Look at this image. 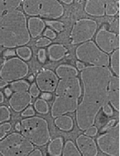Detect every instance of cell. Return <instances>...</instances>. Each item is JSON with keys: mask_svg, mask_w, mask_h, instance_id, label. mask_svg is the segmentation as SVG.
Wrapping results in <instances>:
<instances>
[{"mask_svg": "<svg viewBox=\"0 0 120 156\" xmlns=\"http://www.w3.org/2000/svg\"><path fill=\"white\" fill-rule=\"evenodd\" d=\"M83 98L76 109L79 129L85 131L93 126L100 109L108 104V87L113 73L108 66H85L81 71Z\"/></svg>", "mask_w": 120, "mask_h": 156, "instance_id": "1", "label": "cell"}, {"mask_svg": "<svg viewBox=\"0 0 120 156\" xmlns=\"http://www.w3.org/2000/svg\"><path fill=\"white\" fill-rule=\"evenodd\" d=\"M30 40L23 12L18 9L7 12L0 21V46L12 49L26 45Z\"/></svg>", "mask_w": 120, "mask_h": 156, "instance_id": "2", "label": "cell"}, {"mask_svg": "<svg viewBox=\"0 0 120 156\" xmlns=\"http://www.w3.org/2000/svg\"><path fill=\"white\" fill-rule=\"evenodd\" d=\"M20 131L25 138L36 146L41 147L51 140L47 121L42 117H27L20 122Z\"/></svg>", "mask_w": 120, "mask_h": 156, "instance_id": "3", "label": "cell"}, {"mask_svg": "<svg viewBox=\"0 0 120 156\" xmlns=\"http://www.w3.org/2000/svg\"><path fill=\"white\" fill-rule=\"evenodd\" d=\"M33 150L34 144L21 133H11L0 140L2 156H27Z\"/></svg>", "mask_w": 120, "mask_h": 156, "instance_id": "4", "label": "cell"}, {"mask_svg": "<svg viewBox=\"0 0 120 156\" xmlns=\"http://www.w3.org/2000/svg\"><path fill=\"white\" fill-rule=\"evenodd\" d=\"M75 55L79 60L94 66H108L109 57L100 50L95 42L88 41L81 43L75 50Z\"/></svg>", "mask_w": 120, "mask_h": 156, "instance_id": "5", "label": "cell"}, {"mask_svg": "<svg viewBox=\"0 0 120 156\" xmlns=\"http://www.w3.org/2000/svg\"><path fill=\"white\" fill-rule=\"evenodd\" d=\"M29 66L23 60L12 57L3 63L0 69V77L6 81H15L27 76Z\"/></svg>", "mask_w": 120, "mask_h": 156, "instance_id": "6", "label": "cell"}, {"mask_svg": "<svg viewBox=\"0 0 120 156\" xmlns=\"http://www.w3.org/2000/svg\"><path fill=\"white\" fill-rule=\"evenodd\" d=\"M97 23L90 18H81L75 22L70 34V43L81 44L90 41L97 30Z\"/></svg>", "mask_w": 120, "mask_h": 156, "instance_id": "7", "label": "cell"}, {"mask_svg": "<svg viewBox=\"0 0 120 156\" xmlns=\"http://www.w3.org/2000/svg\"><path fill=\"white\" fill-rule=\"evenodd\" d=\"M97 144L108 156H119V123L118 122L97 138Z\"/></svg>", "mask_w": 120, "mask_h": 156, "instance_id": "8", "label": "cell"}, {"mask_svg": "<svg viewBox=\"0 0 120 156\" xmlns=\"http://www.w3.org/2000/svg\"><path fill=\"white\" fill-rule=\"evenodd\" d=\"M79 105V98L75 96H57L51 105V116L57 118L66 113L76 111Z\"/></svg>", "mask_w": 120, "mask_h": 156, "instance_id": "9", "label": "cell"}, {"mask_svg": "<svg viewBox=\"0 0 120 156\" xmlns=\"http://www.w3.org/2000/svg\"><path fill=\"white\" fill-rule=\"evenodd\" d=\"M96 45L105 53H112L119 48V34L102 28L95 37Z\"/></svg>", "mask_w": 120, "mask_h": 156, "instance_id": "10", "label": "cell"}, {"mask_svg": "<svg viewBox=\"0 0 120 156\" xmlns=\"http://www.w3.org/2000/svg\"><path fill=\"white\" fill-rule=\"evenodd\" d=\"M55 92L57 96H75L80 98L81 96V81L76 76L67 79H60L58 81Z\"/></svg>", "mask_w": 120, "mask_h": 156, "instance_id": "11", "label": "cell"}, {"mask_svg": "<svg viewBox=\"0 0 120 156\" xmlns=\"http://www.w3.org/2000/svg\"><path fill=\"white\" fill-rule=\"evenodd\" d=\"M58 81L59 80L57 74L50 69L42 70L36 76V86L43 92L51 93L55 91Z\"/></svg>", "mask_w": 120, "mask_h": 156, "instance_id": "12", "label": "cell"}, {"mask_svg": "<svg viewBox=\"0 0 120 156\" xmlns=\"http://www.w3.org/2000/svg\"><path fill=\"white\" fill-rule=\"evenodd\" d=\"M64 14V7L58 0H42L39 15L43 18H58Z\"/></svg>", "mask_w": 120, "mask_h": 156, "instance_id": "13", "label": "cell"}, {"mask_svg": "<svg viewBox=\"0 0 120 156\" xmlns=\"http://www.w3.org/2000/svg\"><path fill=\"white\" fill-rule=\"evenodd\" d=\"M76 146L82 156H96L98 154L97 144L90 136L79 135L76 138Z\"/></svg>", "mask_w": 120, "mask_h": 156, "instance_id": "14", "label": "cell"}, {"mask_svg": "<svg viewBox=\"0 0 120 156\" xmlns=\"http://www.w3.org/2000/svg\"><path fill=\"white\" fill-rule=\"evenodd\" d=\"M9 105L16 112H21L32 102V96L27 91L14 92L9 98Z\"/></svg>", "mask_w": 120, "mask_h": 156, "instance_id": "15", "label": "cell"}, {"mask_svg": "<svg viewBox=\"0 0 120 156\" xmlns=\"http://www.w3.org/2000/svg\"><path fill=\"white\" fill-rule=\"evenodd\" d=\"M108 101L116 111H119V76H112L108 87Z\"/></svg>", "mask_w": 120, "mask_h": 156, "instance_id": "16", "label": "cell"}, {"mask_svg": "<svg viewBox=\"0 0 120 156\" xmlns=\"http://www.w3.org/2000/svg\"><path fill=\"white\" fill-rule=\"evenodd\" d=\"M105 3L106 0H86L84 11L90 16L102 17L105 14Z\"/></svg>", "mask_w": 120, "mask_h": 156, "instance_id": "17", "label": "cell"}, {"mask_svg": "<svg viewBox=\"0 0 120 156\" xmlns=\"http://www.w3.org/2000/svg\"><path fill=\"white\" fill-rule=\"evenodd\" d=\"M46 23L40 18L32 17L28 19L27 22V28L30 35L33 38L39 37L45 29Z\"/></svg>", "mask_w": 120, "mask_h": 156, "instance_id": "18", "label": "cell"}, {"mask_svg": "<svg viewBox=\"0 0 120 156\" xmlns=\"http://www.w3.org/2000/svg\"><path fill=\"white\" fill-rule=\"evenodd\" d=\"M67 48H65L61 44H53L48 47L47 53L48 58L53 62H57V61L61 60L67 53Z\"/></svg>", "mask_w": 120, "mask_h": 156, "instance_id": "19", "label": "cell"}, {"mask_svg": "<svg viewBox=\"0 0 120 156\" xmlns=\"http://www.w3.org/2000/svg\"><path fill=\"white\" fill-rule=\"evenodd\" d=\"M64 142L62 137H57L49 143L47 147L48 156H60L62 154Z\"/></svg>", "mask_w": 120, "mask_h": 156, "instance_id": "20", "label": "cell"}, {"mask_svg": "<svg viewBox=\"0 0 120 156\" xmlns=\"http://www.w3.org/2000/svg\"><path fill=\"white\" fill-rule=\"evenodd\" d=\"M22 0H0V21L7 12L15 10L21 5Z\"/></svg>", "mask_w": 120, "mask_h": 156, "instance_id": "21", "label": "cell"}, {"mask_svg": "<svg viewBox=\"0 0 120 156\" xmlns=\"http://www.w3.org/2000/svg\"><path fill=\"white\" fill-rule=\"evenodd\" d=\"M57 76L60 79L75 77L78 75V71L74 66L70 65H60L56 70Z\"/></svg>", "mask_w": 120, "mask_h": 156, "instance_id": "22", "label": "cell"}, {"mask_svg": "<svg viewBox=\"0 0 120 156\" xmlns=\"http://www.w3.org/2000/svg\"><path fill=\"white\" fill-rule=\"evenodd\" d=\"M42 0H23L22 8L24 12L29 16L39 15L40 6Z\"/></svg>", "mask_w": 120, "mask_h": 156, "instance_id": "23", "label": "cell"}, {"mask_svg": "<svg viewBox=\"0 0 120 156\" xmlns=\"http://www.w3.org/2000/svg\"><path fill=\"white\" fill-rule=\"evenodd\" d=\"M55 125L60 130L68 132V131H70L73 129L74 122H73V120H72V118L70 116L60 115V116L56 118Z\"/></svg>", "mask_w": 120, "mask_h": 156, "instance_id": "24", "label": "cell"}, {"mask_svg": "<svg viewBox=\"0 0 120 156\" xmlns=\"http://www.w3.org/2000/svg\"><path fill=\"white\" fill-rule=\"evenodd\" d=\"M62 156H82L77 146L71 140H67L64 144Z\"/></svg>", "mask_w": 120, "mask_h": 156, "instance_id": "25", "label": "cell"}, {"mask_svg": "<svg viewBox=\"0 0 120 156\" xmlns=\"http://www.w3.org/2000/svg\"><path fill=\"white\" fill-rule=\"evenodd\" d=\"M119 10V3L115 0H106L105 12L108 16L116 15Z\"/></svg>", "mask_w": 120, "mask_h": 156, "instance_id": "26", "label": "cell"}, {"mask_svg": "<svg viewBox=\"0 0 120 156\" xmlns=\"http://www.w3.org/2000/svg\"><path fill=\"white\" fill-rule=\"evenodd\" d=\"M30 85L28 81L24 80H18V81H12L10 84V88L12 91L15 92H22V91H27L29 89Z\"/></svg>", "mask_w": 120, "mask_h": 156, "instance_id": "27", "label": "cell"}, {"mask_svg": "<svg viewBox=\"0 0 120 156\" xmlns=\"http://www.w3.org/2000/svg\"><path fill=\"white\" fill-rule=\"evenodd\" d=\"M119 48L113 51L110 58V65L115 76H119Z\"/></svg>", "mask_w": 120, "mask_h": 156, "instance_id": "28", "label": "cell"}, {"mask_svg": "<svg viewBox=\"0 0 120 156\" xmlns=\"http://www.w3.org/2000/svg\"><path fill=\"white\" fill-rule=\"evenodd\" d=\"M34 108L40 114H47L49 111V106L46 101L42 99L36 100L34 103Z\"/></svg>", "mask_w": 120, "mask_h": 156, "instance_id": "29", "label": "cell"}, {"mask_svg": "<svg viewBox=\"0 0 120 156\" xmlns=\"http://www.w3.org/2000/svg\"><path fill=\"white\" fill-rule=\"evenodd\" d=\"M16 53L22 60L27 61L32 57V50L27 47H19L16 51Z\"/></svg>", "mask_w": 120, "mask_h": 156, "instance_id": "30", "label": "cell"}, {"mask_svg": "<svg viewBox=\"0 0 120 156\" xmlns=\"http://www.w3.org/2000/svg\"><path fill=\"white\" fill-rule=\"evenodd\" d=\"M45 23L52 28V30L56 31L57 33H61L65 30V25L61 22L57 21V20H46Z\"/></svg>", "mask_w": 120, "mask_h": 156, "instance_id": "31", "label": "cell"}, {"mask_svg": "<svg viewBox=\"0 0 120 156\" xmlns=\"http://www.w3.org/2000/svg\"><path fill=\"white\" fill-rule=\"evenodd\" d=\"M11 114L9 111V108L5 105L0 106V123L7 122L8 120H10Z\"/></svg>", "mask_w": 120, "mask_h": 156, "instance_id": "32", "label": "cell"}, {"mask_svg": "<svg viewBox=\"0 0 120 156\" xmlns=\"http://www.w3.org/2000/svg\"><path fill=\"white\" fill-rule=\"evenodd\" d=\"M11 128H12V125L9 122H3L0 125V140H2L6 136L8 132L10 131Z\"/></svg>", "mask_w": 120, "mask_h": 156, "instance_id": "33", "label": "cell"}, {"mask_svg": "<svg viewBox=\"0 0 120 156\" xmlns=\"http://www.w3.org/2000/svg\"><path fill=\"white\" fill-rule=\"evenodd\" d=\"M51 43V39L47 38V37H40L36 41V46L37 48H44L46 46H49Z\"/></svg>", "mask_w": 120, "mask_h": 156, "instance_id": "34", "label": "cell"}, {"mask_svg": "<svg viewBox=\"0 0 120 156\" xmlns=\"http://www.w3.org/2000/svg\"><path fill=\"white\" fill-rule=\"evenodd\" d=\"M109 31L116 34H119V19L115 18L111 23L109 24Z\"/></svg>", "mask_w": 120, "mask_h": 156, "instance_id": "35", "label": "cell"}, {"mask_svg": "<svg viewBox=\"0 0 120 156\" xmlns=\"http://www.w3.org/2000/svg\"><path fill=\"white\" fill-rule=\"evenodd\" d=\"M34 115H35V111L32 106H27V108L22 112V117H31L33 116Z\"/></svg>", "mask_w": 120, "mask_h": 156, "instance_id": "36", "label": "cell"}, {"mask_svg": "<svg viewBox=\"0 0 120 156\" xmlns=\"http://www.w3.org/2000/svg\"><path fill=\"white\" fill-rule=\"evenodd\" d=\"M29 89H30V95L33 97H37V96H39L40 94V90L38 87L36 86V84H33L29 87Z\"/></svg>", "mask_w": 120, "mask_h": 156, "instance_id": "37", "label": "cell"}, {"mask_svg": "<svg viewBox=\"0 0 120 156\" xmlns=\"http://www.w3.org/2000/svg\"><path fill=\"white\" fill-rule=\"evenodd\" d=\"M37 58L40 62L44 63L46 61V51L45 49H40L37 53Z\"/></svg>", "mask_w": 120, "mask_h": 156, "instance_id": "38", "label": "cell"}, {"mask_svg": "<svg viewBox=\"0 0 120 156\" xmlns=\"http://www.w3.org/2000/svg\"><path fill=\"white\" fill-rule=\"evenodd\" d=\"M97 132H98V129H97V127H95V126H90V128H88L85 131H84V133H85V135H87V136H94V135H96V134H97Z\"/></svg>", "mask_w": 120, "mask_h": 156, "instance_id": "39", "label": "cell"}, {"mask_svg": "<svg viewBox=\"0 0 120 156\" xmlns=\"http://www.w3.org/2000/svg\"><path fill=\"white\" fill-rule=\"evenodd\" d=\"M44 34V36L46 37H47L49 39H55L57 37V34L55 33L54 31L52 30V29H50V28H46L45 30V32L43 33Z\"/></svg>", "mask_w": 120, "mask_h": 156, "instance_id": "40", "label": "cell"}, {"mask_svg": "<svg viewBox=\"0 0 120 156\" xmlns=\"http://www.w3.org/2000/svg\"><path fill=\"white\" fill-rule=\"evenodd\" d=\"M102 109L103 111H104V113H105L107 116H111V115H113V114H114L113 108L110 106V105H108V103L104 105L102 107Z\"/></svg>", "mask_w": 120, "mask_h": 156, "instance_id": "41", "label": "cell"}, {"mask_svg": "<svg viewBox=\"0 0 120 156\" xmlns=\"http://www.w3.org/2000/svg\"><path fill=\"white\" fill-rule=\"evenodd\" d=\"M115 123H116V120H109L108 123L106 124V125H105V126L103 127L102 129H101L100 132L104 133V132H105V131H107L108 129H109L110 128H112V127H113V126L115 125Z\"/></svg>", "mask_w": 120, "mask_h": 156, "instance_id": "42", "label": "cell"}, {"mask_svg": "<svg viewBox=\"0 0 120 156\" xmlns=\"http://www.w3.org/2000/svg\"><path fill=\"white\" fill-rule=\"evenodd\" d=\"M27 156H43V154L39 149H34Z\"/></svg>", "mask_w": 120, "mask_h": 156, "instance_id": "43", "label": "cell"}, {"mask_svg": "<svg viewBox=\"0 0 120 156\" xmlns=\"http://www.w3.org/2000/svg\"><path fill=\"white\" fill-rule=\"evenodd\" d=\"M51 93H49V92H43L42 94V100H45V101H50L51 99Z\"/></svg>", "mask_w": 120, "mask_h": 156, "instance_id": "44", "label": "cell"}, {"mask_svg": "<svg viewBox=\"0 0 120 156\" xmlns=\"http://www.w3.org/2000/svg\"><path fill=\"white\" fill-rule=\"evenodd\" d=\"M15 51H13V50H7V51H4V53H3V56L4 57H12V56H14L15 55Z\"/></svg>", "mask_w": 120, "mask_h": 156, "instance_id": "45", "label": "cell"}, {"mask_svg": "<svg viewBox=\"0 0 120 156\" xmlns=\"http://www.w3.org/2000/svg\"><path fill=\"white\" fill-rule=\"evenodd\" d=\"M76 66H77L78 70L82 71V70L85 67V65H84V63L82 62H76Z\"/></svg>", "mask_w": 120, "mask_h": 156, "instance_id": "46", "label": "cell"}, {"mask_svg": "<svg viewBox=\"0 0 120 156\" xmlns=\"http://www.w3.org/2000/svg\"><path fill=\"white\" fill-rule=\"evenodd\" d=\"M6 86H8V81H6L5 80H3L2 78H0V88L5 87Z\"/></svg>", "mask_w": 120, "mask_h": 156, "instance_id": "47", "label": "cell"}, {"mask_svg": "<svg viewBox=\"0 0 120 156\" xmlns=\"http://www.w3.org/2000/svg\"><path fill=\"white\" fill-rule=\"evenodd\" d=\"M12 90H11V88H10V87H8V88H6V89L4 90L5 95H6L7 96H12Z\"/></svg>", "mask_w": 120, "mask_h": 156, "instance_id": "48", "label": "cell"}, {"mask_svg": "<svg viewBox=\"0 0 120 156\" xmlns=\"http://www.w3.org/2000/svg\"><path fill=\"white\" fill-rule=\"evenodd\" d=\"M58 1H60L61 3H64L65 4H71L74 0H58Z\"/></svg>", "mask_w": 120, "mask_h": 156, "instance_id": "49", "label": "cell"}, {"mask_svg": "<svg viewBox=\"0 0 120 156\" xmlns=\"http://www.w3.org/2000/svg\"><path fill=\"white\" fill-rule=\"evenodd\" d=\"M4 101V96H3V94L0 91V104L3 103Z\"/></svg>", "mask_w": 120, "mask_h": 156, "instance_id": "50", "label": "cell"}, {"mask_svg": "<svg viewBox=\"0 0 120 156\" xmlns=\"http://www.w3.org/2000/svg\"><path fill=\"white\" fill-rule=\"evenodd\" d=\"M15 129L17 131H20V122H18L15 126Z\"/></svg>", "mask_w": 120, "mask_h": 156, "instance_id": "51", "label": "cell"}, {"mask_svg": "<svg viewBox=\"0 0 120 156\" xmlns=\"http://www.w3.org/2000/svg\"><path fill=\"white\" fill-rule=\"evenodd\" d=\"M28 81H34V76H29V78H28Z\"/></svg>", "mask_w": 120, "mask_h": 156, "instance_id": "52", "label": "cell"}, {"mask_svg": "<svg viewBox=\"0 0 120 156\" xmlns=\"http://www.w3.org/2000/svg\"><path fill=\"white\" fill-rule=\"evenodd\" d=\"M116 2H118V3H119V0H115Z\"/></svg>", "mask_w": 120, "mask_h": 156, "instance_id": "53", "label": "cell"}]
</instances>
